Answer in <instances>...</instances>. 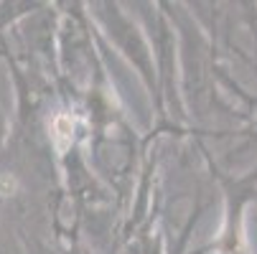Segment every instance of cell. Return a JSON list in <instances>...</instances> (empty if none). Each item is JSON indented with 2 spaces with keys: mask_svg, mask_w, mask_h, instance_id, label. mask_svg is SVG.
Returning <instances> with one entry per match:
<instances>
[{
  "mask_svg": "<svg viewBox=\"0 0 257 254\" xmlns=\"http://www.w3.org/2000/svg\"><path fill=\"white\" fill-rule=\"evenodd\" d=\"M54 130H56V137L59 140H69L71 137V120L69 117H59L54 122Z\"/></svg>",
  "mask_w": 257,
  "mask_h": 254,
  "instance_id": "1",
  "label": "cell"
}]
</instances>
